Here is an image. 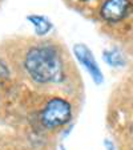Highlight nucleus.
I'll return each instance as SVG.
<instances>
[{"label": "nucleus", "mask_w": 133, "mask_h": 150, "mask_svg": "<svg viewBox=\"0 0 133 150\" xmlns=\"http://www.w3.org/2000/svg\"><path fill=\"white\" fill-rule=\"evenodd\" d=\"M27 73L39 84L60 82L64 77V62L60 51L53 45H35L24 59Z\"/></svg>", "instance_id": "f257e3e1"}, {"label": "nucleus", "mask_w": 133, "mask_h": 150, "mask_svg": "<svg viewBox=\"0 0 133 150\" xmlns=\"http://www.w3.org/2000/svg\"><path fill=\"white\" fill-rule=\"evenodd\" d=\"M72 117V106L67 100L60 98V97H55V98L49 100L47 105L44 106L41 112V124L44 127L53 130L57 127L64 126L65 124H68L69 120Z\"/></svg>", "instance_id": "f03ea898"}, {"label": "nucleus", "mask_w": 133, "mask_h": 150, "mask_svg": "<svg viewBox=\"0 0 133 150\" xmlns=\"http://www.w3.org/2000/svg\"><path fill=\"white\" fill-rule=\"evenodd\" d=\"M130 12L129 0H105L100 8V15L105 21L117 23Z\"/></svg>", "instance_id": "7ed1b4c3"}, {"label": "nucleus", "mask_w": 133, "mask_h": 150, "mask_svg": "<svg viewBox=\"0 0 133 150\" xmlns=\"http://www.w3.org/2000/svg\"><path fill=\"white\" fill-rule=\"evenodd\" d=\"M73 53L76 56V59L79 60V62L88 71V73L91 74V77L93 79V81L96 84H101L102 82V73L100 71L99 65H97L96 60H95L93 53L91 52V49L88 48L85 44H76L73 47Z\"/></svg>", "instance_id": "20e7f679"}, {"label": "nucleus", "mask_w": 133, "mask_h": 150, "mask_svg": "<svg viewBox=\"0 0 133 150\" xmlns=\"http://www.w3.org/2000/svg\"><path fill=\"white\" fill-rule=\"evenodd\" d=\"M27 19H28V21L33 25L35 32H36L37 36H46V35L52 29V23L46 16L31 15V16H28Z\"/></svg>", "instance_id": "39448f33"}, {"label": "nucleus", "mask_w": 133, "mask_h": 150, "mask_svg": "<svg viewBox=\"0 0 133 150\" xmlns=\"http://www.w3.org/2000/svg\"><path fill=\"white\" fill-rule=\"evenodd\" d=\"M102 56H104V60L110 67L120 68V67L125 65V57L122 56V53L120 51H117V49H108V51H104L102 52Z\"/></svg>", "instance_id": "423d86ee"}, {"label": "nucleus", "mask_w": 133, "mask_h": 150, "mask_svg": "<svg viewBox=\"0 0 133 150\" xmlns=\"http://www.w3.org/2000/svg\"><path fill=\"white\" fill-rule=\"evenodd\" d=\"M8 79H9V69L6 62L3 61V59L0 57V85L4 84Z\"/></svg>", "instance_id": "0eeeda50"}, {"label": "nucleus", "mask_w": 133, "mask_h": 150, "mask_svg": "<svg viewBox=\"0 0 133 150\" xmlns=\"http://www.w3.org/2000/svg\"><path fill=\"white\" fill-rule=\"evenodd\" d=\"M105 146H107V149H108V150H115V147H113V145H112V142L108 141V139L105 141Z\"/></svg>", "instance_id": "6e6552de"}, {"label": "nucleus", "mask_w": 133, "mask_h": 150, "mask_svg": "<svg viewBox=\"0 0 133 150\" xmlns=\"http://www.w3.org/2000/svg\"><path fill=\"white\" fill-rule=\"evenodd\" d=\"M81 1H87V0H81Z\"/></svg>", "instance_id": "1a4fd4ad"}, {"label": "nucleus", "mask_w": 133, "mask_h": 150, "mask_svg": "<svg viewBox=\"0 0 133 150\" xmlns=\"http://www.w3.org/2000/svg\"><path fill=\"white\" fill-rule=\"evenodd\" d=\"M61 150H64V149H61Z\"/></svg>", "instance_id": "9d476101"}]
</instances>
